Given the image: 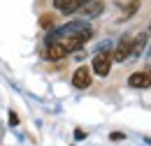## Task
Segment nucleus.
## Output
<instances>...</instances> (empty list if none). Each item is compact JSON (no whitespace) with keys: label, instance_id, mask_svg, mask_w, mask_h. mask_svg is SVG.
<instances>
[{"label":"nucleus","instance_id":"nucleus-1","mask_svg":"<svg viewBox=\"0 0 151 146\" xmlns=\"http://www.w3.org/2000/svg\"><path fill=\"white\" fill-rule=\"evenodd\" d=\"M77 35H93V30L88 28V23L84 19H77V21L58 26L54 33H49L47 42H54V39H60V37H77Z\"/></svg>","mask_w":151,"mask_h":146},{"label":"nucleus","instance_id":"nucleus-2","mask_svg":"<svg viewBox=\"0 0 151 146\" xmlns=\"http://www.w3.org/2000/svg\"><path fill=\"white\" fill-rule=\"evenodd\" d=\"M109 58H112V60H116V63H123V60L132 58V37H123V39L119 42L116 51H114Z\"/></svg>","mask_w":151,"mask_h":146},{"label":"nucleus","instance_id":"nucleus-3","mask_svg":"<svg viewBox=\"0 0 151 146\" xmlns=\"http://www.w3.org/2000/svg\"><path fill=\"white\" fill-rule=\"evenodd\" d=\"M91 70H93L95 74H100V77H107V74H109V70H112V58H109L107 54H98V56L93 58Z\"/></svg>","mask_w":151,"mask_h":146},{"label":"nucleus","instance_id":"nucleus-4","mask_svg":"<svg viewBox=\"0 0 151 146\" xmlns=\"http://www.w3.org/2000/svg\"><path fill=\"white\" fill-rule=\"evenodd\" d=\"M72 86L75 88H88L91 86V70L86 65H81V67L75 70V74H72Z\"/></svg>","mask_w":151,"mask_h":146},{"label":"nucleus","instance_id":"nucleus-5","mask_svg":"<svg viewBox=\"0 0 151 146\" xmlns=\"http://www.w3.org/2000/svg\"><path fill=\"white\" fill-rule=\"evenodd\" d=\"M128 84L132 88H149L151 86V70H142V72H132L128 77Z\"/></svg>","mask_w":151,"mask_h":146},{"label":"nucleus","instance_id":"nucleus-6","mask_svg":"<svg viewBox=\"0 0 151 146\" xmlns=\"http://www.w3.org/2000/svg\"><path fill=\"white\" fill-rule=\"evenodd\" d=\"M81 5H84V0H54V7L63 14H72L77 9H81Z\"/></svg>","mask_w":151,"mask_h":146},{"label":"nucleus","instance_id":"nucleus-7","mask_svg":"<svg viewBox=\"0 0 151 146\" xmlns=\"http://www.w3.org/2000/svg\"><path fill=\"white\" fill-rule=\"evenodd\" d=\"M65 56H68V51L58 42H49V47H47V58L49 60H63Z\"/></svg>","mask_w":151,"mask_h":146},{"label":"nucleus","instance_id":"nucleus-8","mask_svg":"<svg viewBox=\"0 0 151 146\" xmlns=\"http://www.w3.org/2000/svg\"><path fill=\"white\" fill-rule=\"evenodd\" d=\"M81 9H84V16L86 19H93V16H98V14L105 9V5H102L100 0H91V2L81 5Z\"/></svg>","mask_w":151,"mask_h":146},{"label":"nucleus","instance_id":"nucleus-9","mask_svg":"<svg viewBox=\"0 0 151 146\" xmlns=\"http://www.w3.org/2000/svg\"><path fill=\"white\" fill-rule=\"evenodd\" d=\"M137 7H139V0H132L130 5H128V7H126V9H123V21H126V19H130L132 14H135V12H137Z\"/></svg>","mask_w":151,"mask_h":146},{"label":"nucleus","instance_id":"nucleus-10","mask_svg":"<svg viewBox=\"0 0 151 146\" xmlns=\"http://www.w3.org/2000/svg\"><path fill=\"white\" fill-rule=\"evenodd\" d=\"M40 23H42V28H51V26H54V19L49 16V14H42Z\"/></svg>","mask_w":151,"mask_h":146},{"label":"nucleus","instance_id":"nucleus-11","mask_svg":"<svg viewBox=\"0 0 151 146\" xmlns=\"http://www.w3.org/2000/svg\"><path fill=\"white\" fill-rule=\"evenodd\" d=\"M9 123H12V125H19V116H17V114H9Z\"/></svg>","mask_w":151,"mask_h":146},{"label":"nucleus","instance_id":"nucleus-12","mask_svg":"<svg viewBox=\"0 0 151 146\" xmlns=\"http://www.w3.org/2000/svg\"><path fill=\"white\" fill-rule=\"evenodd\" d=\"M84 137H86V132H84V130H77V132H75V139H77V142H79V139H84Z\"/></svg>","mask_w":151,"mask_h":146},{"label":"nucleus","instance_id":"nucleus-13","mask_svg":"<svg viewBox=\"0 0 151 146\" xmlns=\"http://www.w3.org/2000/svg\"><path fill=\"white\" fill-rule=\"evenodd\" d=\"M123 137H126L123 132H112V139H114V142H119V139H123Z\"/></svg>","mask_w":151,"mask_h":146},{"label":"nucleus","instance_id":"nucleus-14","mask_svg":"<svg viewBox=\"0 0 151 146\" xmlns=\"http://www.w3.org/2000/svg\"><path fill=\"white\" fill-rule=\"evenodd\" d=\"M149 56H151V47H149Z\"/></svg>","mask_w":151,"mask_h":146},{"label":"nucleus","instance_id":"nucleus-15","mask_svg":"<svg viewBox=\"0 0 151 146\" xmlns=\"http://www.w3.org/2000/svg\"><path fill=\"white\" fill-rule=\"evenodd\" d=\"M149 30H151V23H149Z\"/></svg>","mask_w":151,"mask_h":146}]
</instances>
